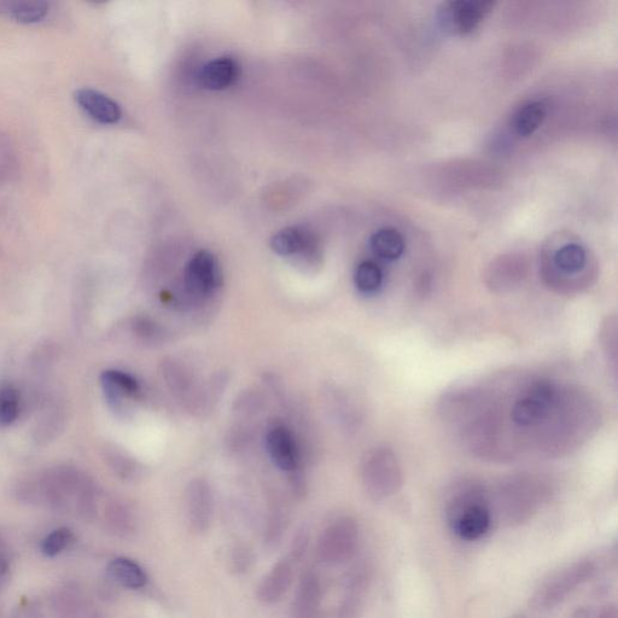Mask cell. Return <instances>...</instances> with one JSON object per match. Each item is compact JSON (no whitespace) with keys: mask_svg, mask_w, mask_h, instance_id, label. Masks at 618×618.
I'll use <instances>...</instances> for the list:
<instances>
[{"mask_svg":"<svg viewBox=\"0 0 618 618\" xmlns=\"http://www.w3.org/2000/svg\"><path fill=\"white\" fill-rule=\"evenodd\" d=\"M239 64L232 57H219L208 62L200 74V83L204 89L223 91L236 83L239 77Z\"/></svg>","mask_w":618,"mask_h":618,"instance_id":"obj_15","label":"cell"},{"mask_svg":"<svg viewBox=\"0 0 618 618\" xmlns=\"http://www.w3.org/2000/svg\"><path fill=\"white\" fill-rule=\"evenodd\" d=\"M309 542V536L306 532H301L295 536L293 546H291L290 561L297 562L305 555Z\"/></svg>","mask_w":618,"mask_h":618,"instance_id":"obj_30","label":"cell"},{"mask_svg":"<svg viewBox=\"0 0 618 618\" xmlns=\"http://www.w3.org/2000/svg\"><path fill=\"white\" fill-rule=\"evenodd\" d=\"M287 517L282 510L274 509L271 515L268 516L264 542L268 548H274L281 545L284 538L285 530H287Z\"/></svg>","mask_w":618,"mask_h":618,"instance_id":"obj_27","label":"cell"},{"mask_svg":"<svg viewBox=\"0 0 618 618\" xmlns=\"http://www.w3.org/2000/svg\"><path fill=\"white\" fill-rule=\"evenodd\" d=\"M29 499H37L52 509L90 518L96 511V493L91 482L78 471L57 469L29 488Z\"/></svg>","mask_w":618,"mask_h":618,"instance_id":"obj_1","label":"cell"},{"mask_svg":"<svg viewBox=\"0 0 618 618\" xmlns=\"http://www.w3.org/2000/svg\"><path fill=\"white\" fill-rule=\"evenodd\" d=\"M553 262L557 270L565 274H575L585 268L587 264V253L580 244H565L559 248L553 256Z\"/></svg>","mask_w":618,"mask_h":618,"instance_id":"obj_22","label":"cell"},{"mask_svg":"<svg viewBox=\"0 0 618 618\" xmlns=\"http://www.w3.org/2000/svg\"><path fill=\"white\" fill-rule=\"evenodd\" d=\"M511 618H528V617L520 615V616H513Z\"/></svg>","mask_w":618,"mask_h":618,"instance_id":"obj_32","label":"cell"},{"mask_svg":"<svg viewBox=\"0 0 618 618\" xmlns=\"http://www.w3.org/2000/svg\"><path fill=\"white\" fill-rule=\"evenodd\" d=\"M101 381L108 401L115 408H119L125 398H130V396L136 395L139 392V384L136 378H133L126 372L118 370L104 371Z\"/></svg>","mask_w":618,"mask_h":618,"instance_id":"obj_16","label":"cell"},{"mask_svg":"<svg viewBox=\"0 0 618 618\" xmlns=\"http://www.w3.org/2000/svg\"><path fill=\"white\" fill-rule=\"evenodd\" d=\"M493 7L492 2H474V0L445 3L440 9L441 27L452 34L471 33L491 13Z\"/></svg>","mask_w":618,"mask_h":618,"instance_id":"obj_8","label":"cell"},{"mask_svg":"<svg viewBox=\"0 0 618 618\" xmlns=\"http://www.w3.org/2000/svg\"><path fill=\"white\" fill-rule=\"evenodd\" d=\"M107 522L109 528L120 536H126L133 532L134 523L132 515L125 506L120 504H112L108 507Z\"/></svg>","mask_w":618,"mask_h":618,"instance_id":"obj_28","label":"cell"},{"mask_svg":"<svg viewBox=\"0 0 618 618\" xmlns=\"http://www.w3.org/2000/svg\"><path fill=\"white\" fill-rule=\"evenodd\" d=\"M557 400V388L550 381L533 384L513 404L511 418L517 427L529 429L538 427L550 416Z\"/></svg>","mask_w":618,"mask_h":618,"instance_id":"obj_7","label":"cell"},{"mask_svg":"<svg viewBox=\"0 0 618 618\" xmlns=\"http://www.w3.org/2000/svg\"><path fill=\"white\" fill-rule=\"evenodd\" d=\"M267 451L273 463L284 471H295L299 466V450L290 430L284 427H274L266 437Z\"/></svg>","mask_w":618,"mask_h":618,"instance_id":"obj_12","label":"cell"},{"mask_svg":"<svg viewBox=\"0 0 618 618\" xmlns=\"http://www.w3.org/2000/svg\"><path fill=\"white\" fill-rule=\"evenodd\" d=\"M106 460L110 468L122 480H132L138 474V464L131 457H128L125 452L118 450V448H107Z\"/></svg>","mask_w":618,"mask_h":618,"instance_id":"obj_26","label":"cell"},{"mask_svg":"<svg viewBox=\"0 0 618 618\" xmlns=\"http://www.w3.org/2000/svg\"><path fill=\"white\" fill-rule=\"evenodd\" d=\"M596 563L592 559H580V561L564 565L555 573L546 577L535 588L529 604L536 611H548L562 604L571 593L586 583L596 573Z\"/></svg>","mask_w":618,"mask_h":618,"instance_id":"obj_3","label":"cell"},{"mask_svg":"<svg viewBox=\"0 0 618 618\" xmlns=\"http://www.w3.org/2000/svg\"><path fill=\"white\" fill-rule=\"evenodd\" d=\"M74 540L73 530L66 527L57 528L45 536L40 545V551L46 558H55L71 547Z\"/></svg>","mask_w":618,"mask_h":618,"instance_id":"obj_25","label":"cell"},{"mask_svg":"<svg viewBox=\"0 0 618 618\" xmlns=\"http://www.w3.org/2000/svg\"><path fill=\"white\" fill-rule=\"evenodd\" d=\"M220 279L217 259L211 252L201 250L192 256L185 268V287L194 296L212 294Z\"/></svg>","mask_w":618,"mask_h":618,"instance_id":"obj_9","label":"cell"},{"mask_svg":"<svg viewBox=\"0 0 618 618\" xmlns=\"http://www.w3.org/2000/svg\"><path fill=\"white\" fill-rule=\"evenodd\" d=\"M384 273L375 261H363L354 274L355 287L363 294H375L382 288Z\"/></svg>","mask_w":618,"mask_h":618,"instance_id":"obj_23","label":"cell"},{"mask_svg":"<svg viewBox=\"0 0 618 618\" xmlns=\"http://www.w3.org/2000/svg\"><path fill=\"white\" fill-rule=\"evenodd\" d=\"M452 532L465 541L480 540L492 526L491 504L482 488L468 486L454 492L447 504Z\"/></svg>","mask_w":618,"mask_h":618,"instance_id":"obj_2","label":"cell"},{"mask_svg":"<svg viewBox=\"0 0 618 618\" xmlns=\"http://www.w3.org/2000/svg\"><path fill=\"white\" fill-rule=\"evenodd\" d=\"M363 486L372 500L381 501L398 493L402 486L398 458L388 448H378L365 460Z\"/></svg>","mask_w":618,"mask_h":618,"instance_id":"obj_5","label":"cell"},{"mask_svg":"<svg viewBox=\"0 0 618 618\" xmlns=\"http://www.w3.org/2000/svg\"><path fill=\"white\" fill-rule=\"evenodd\" d=\"M253 563V553L246 545H238L232 552V569L239 573H246Z\"/></svg>","mask_w":618,"mask_h":618,"instance_id":"obj_29","label":"cell"},{"mask_svg":"<svg viewBox=\"0 0 618 618\" xmlns=\"http://www.w3.org/2000/svg\"><path fill=\"white\" fill-rule=\"evenodd\" d=\"M21 398L19 390L13 386L0 388V428L15 423L20 415Z\"/></svg>","mask_w":618,"mask_h":618,"instance_id":"obj_24","label":"cell"},{"mask_svg":"<svg viewBox=\"0 0 618 618\" xmlns=\"http://www.w3.org/2000/svg\"><path fill=\"white\" fill-rule=\"evenodd\" d=\"M108 574L127 590H141L147 586L148 576L144 569L131 558L118 557L108 565Z\"/></svg>","mask_w":618,"mask_h":618,"instance_id":"obj_17","label":"cell"},{"mask_svg":"<svg viewBox=\"0 0 618 618\" xmlns=\"http://www.w3.org/2000/svg\"><path fill=\"white\" fill-rule=\"evenodd\" d=\"M547 116V107L542 102H532L526 104L518 110L513 121V126L518 136L530 137L539 130Z\"/></svg>","mask_w":618,"mask_h":618,"instance_id":"obj_20","label":"cell"},{"mask_svg":"<svg viewBox=\"0 0 618 618\" xmlns=\"http://www.w3.org/2000/svg\"><path fill=\"white\" fill-rule=\"evenodd\" d=\"M294 581V562L282 559L271 569L258 588V598L265 604L278 603Z\"/></svg>","mask_w":618,"mask_h":618,"instance_id":"obj_13","label":"cell"},{"mask_svg":"<svg viewBox=\"0 0 618 618\" xmlns=\"http://www.w3.org/2000/svg\"><path fill=\"white\" fill-rule=\"evenodd\" d=\"M189 523L196 533L207 532L213 521L214 501L211 487L203 480L191 482L186 494Z\"/></svg>","mask_w":618,"mask_h":618,"instance_id":"obj_10","label":"cell"},{"mask_svg":"<svg viewBox=\"0 0 618 618\" xmlns=\"http://www.w3.org/2000/svg\"><path fill=\"white\" fill-rule=\"evenodd\" d=\"M360 529L351 517L338 518L320 535L317 553L320 561L340 565L351 561L358 550Z\"/></svg>","mask_w":618,"mask_h":618,"instance_id":"obj_6","label":"cell"},{"mask_svg":"<svg viewBox=\"0 0 618 618\" xmlns=\"http://www.w3.org/2000/svg\"><path fill=\"white\" fill-rule=\"evenodd\" d=\"M0 13L23 25L43 21L49 14V4L40 0H19V2L0 3Z\"/></svg>","mask_w":618,"mask_h":618,"instance_id":"obj_18","label":"cell"},{"mask_svg":"<svg viewBox=\"0 0 618 618\" xmlns=\"http://www.w3.org/2000/svg\"><path fill=\"white\" fill-rule=\"evenodd\" d=\"M75 101L79 106L101 124L113 125L122 116L119 104L103 93L92 89H81L75 92Z\"/></svg>","mask_w":618,"mask_h":618,"instance_id":"obj_14","label":"cell"},{"mask_svg":"<svg viewBox=\"0 0 618 618\" xmlns=\"http://www.w3.org/2000/svg\"><path fill=\"white\" fill-rule=\"evenodd\" d=\"M370 246L378 258L387 261L399 260L406 249L404 237L395 229H382L373 233Z\"/></svg>","mask_w":618,"mask_h":618,"instance_id":"obj_19","label":"cell"},{"mask_svg":"<svg viewBox=\"0 0 618 618\" xmlns=\"http://www.w3.org/2000/svg\"><path fill=\"white\" fill-rule=\"evenodd\" d=\"M322 597V585L318 576L306 573L297 586L290 618H322Z\"/></svg>","mask_w":618,"mask_h":618,"instance_id":"obj_11","label":"cell"},{"mask_svg":"<svg viewBox=\"0 0 618 618\" xmlns=\"http://www.w3.org/2000/svg\"><path fill=\"white\" fill-rule=\"evenodd\" d=\"M544 499V489L538 482L520 478L500 489L498 511L504 523L510 527L532 520Z\"/></svg>","mask_w":618,"mask_h":618,"instance_id":"obj_4","label":"cell"},{"mask_svg":"<svg viewBox=\"0 0 618 618\" xmlns=\"http://www.w3.org/2000/svg\"><path fill=\"white\" fill-rule=\"evenodd\" d=\"M309 246V237L296 227L278 231L271 239L273 252L281 256L299 254Z\"/></svg>","mask_w":618,"mask_h":618,"instance_id":"obj_21","label":"cell"},{"mask_svg":"<svg viewBox=\"0 0 618 618\" xmlns=\"http://www.w3.org/2000/svg\"><path fill=\"white\" fill-rule=\"evenodd\" d=\"M590 618H618V610L615 604L602 606L594 614H590Z\"/></svg>","mask_w":618,"mask_h":618,"instance_id":"obj_31","label":"cell"}]
</instances>
